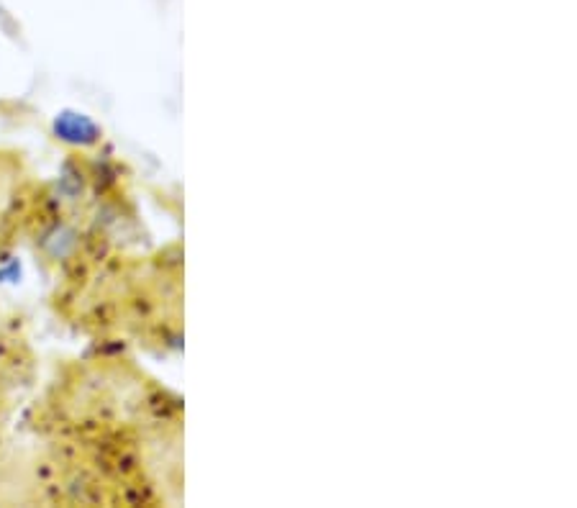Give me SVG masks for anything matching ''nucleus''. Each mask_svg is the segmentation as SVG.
Instances as JSON below:
<instances>
[{"label": "nucleus", "instance_id": "nucleus-1", "mask_svg": "<svg viewBox=\"0 0 577 508\" xmlns=\"http://www.w3.org/2000/svg\"><path fill=\"white\" fill-rule=\"evenodd\" d=\"M52 129L59 142L72 144V147H90V144L101 139V129H98L85 113L77 111L57 113Z\"/></svg>", "mask_w": 577, "mask_h": 508}]
</instances>
